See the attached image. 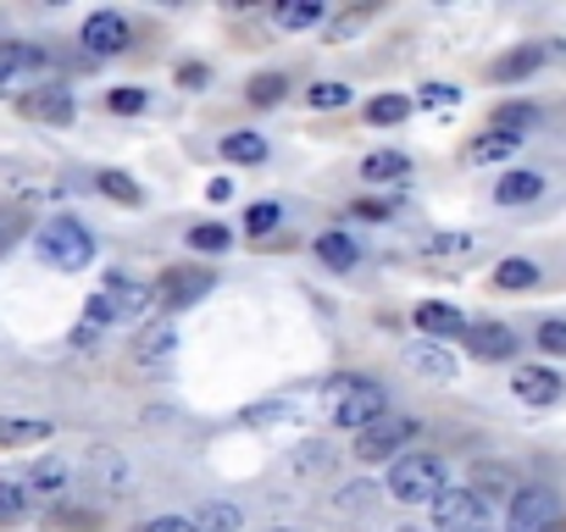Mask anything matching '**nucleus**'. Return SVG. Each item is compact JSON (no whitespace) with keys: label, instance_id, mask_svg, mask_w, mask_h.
<instances>
[{"label":"nucleus","instance_id":"f03ea898","mask_svg":"<svg viewBox=\"0 0 566 532\" xmlns=\"http://www.w3.org/2000/svg\"><path fill=\"white\" fill-rule=\"evenodd\" d=\"M328 411H334V422L339 427H373V422H384L389 416V394L373 383V377H339L334 389H328Z\"/></svg>","mask_w":566,"mask_h":532},{"label":"nucleus","instance_id":"a878e982","mask_svg":"<svg viewBox=\"0 0 566 532\" xmlns=\"http://www.w3.org/2000/svg\"><path fill=\"white\" fill-rule=\"evenodd\" d=\"M29 515V488L12 482V477H0V526H12Z\"/></svg>","mask_w":566,"mask_h":532},{"label":"nucleus","instance_id":"473e14b6","mask_svg":"<svg viewBox=\"0 0 566 532\" xmlns=\"http://www.w3.org/2000/svg\"><path fill=\"white\" fill-rule=\"evenodd\" d=\"M277 222H283V211H277L272 200H261V205H250V211H244V233H250V238H266Z\"/></svg>","mask_w":566,"mask_h":532},{"label":"nucleus","instance_id":"b1692460","mask_svg":"<svg viewBox=\"0 0 566 532\" xmlns=\"http://www.w3.org/2000/svg\"><path fill=\"white\" fill-rule=\"evenodd\" d=\"M272 18H277V29H312V23H323V0H283Z\"/></svg>","mask_w":566,"mask_h":532},{"label":"nucleus","instance_id":"9b49d317","mask_svg":"<svg viewBox=\"0 0 566 532\" xmlns=\"http://www.w3.org/2000/svg\"><path fill=\"white\" fill-rule=\"evenodd\" d=\"M467 350L478 361H505V355H516V333L505 322H467Z\"/></svg>","mask_w":566,"mask_h":532},{"label":"nucleus","instance_id":"37998d69","mask_svg":"<svg viewBox=\"0 0 566 532\" xmlns=\"http://www.w3.org/2000/svg\"><path fill=\"white\" fill-rule=\"evenodd\" d=\"M483 532H489V526H483Z\"/></svg>","mask_w":566,"mask_h":532},{"label":"nucleus","instance_id":"393cba45","mask_svg":"<svg viewBox=\"0 0 566 532\" xmlns=\"http://www.w3.org/2000/svg\"><path fill=\"white\" fill-rule=\"evenodd\" d=\"M222 156L239 161V167H255V161H266V139L261 134H228L222 139Z\"/></svg>","mask_w":566,"mask_h":532},{"label":"nucleus","instance_id":"f257e3e1","mask_svg":"<svg viewBox=\"0 0 566 532\" xmlns=\"http://www.w3.org/2000/svg\"><path fill=\"white\" fill-rule=\"evenodd\" d=\"M34 255H40L45 266H56V273H84V266L95 260V238H90L84 222L56 216V222H45V227L34 233Z\"/></svg>","mask_w":566,"mask_h":532},{"label":"nucleus","instance_id":"7c9ffc66","mask_svg":"<svg viewBox=\"0 0 566 532\" xmlns=\"http://www.w3.org/2000/svg\"><path fill=\"white\" fill-rule=\"evenodd\" d=\"M516 145L522 139H511V134H483V139H472V161H505V156H516Z\"/></svg>","mask_w":566,"mask_h":532},{"label":"nucleus","instance_id":"c85d7f7f","mask_svg":"<svg viewBox=\"0 0 566 532\" xmlns=\"http://www.w3.org/2000/svg\"><path fill=\"white\" fill-rule=\"evenodd\" d=\"M306 100H312L317 111H339V106H350V84L323 78V84H312V89H306Z\"/></svg>","mask_w":566,"mask_h":532},{"label":"nucleus","instance_id":"f3484780","mask_svg":"<svg viewBox=\"0 0 566 532\" xmlns=\"http://www.w3.org/2000/svg\"><path fill=\"white\" fill-rule=\"evenodd\" d=\"M544 194V172H505L500 183H494V200L500 205H527V200H538Z\"/></svg>","mask_w":566,"mask_h":532},{"label":"nucleus","instance_id":"a211bd4d","mask_svg":"<svg viewBox=\"0 0 566 532\" xmlns=\"http://www.w3.org/2000/svg\"><path fill=\"white\" fill-rule=\"evenodd\" d=\"M538 62H544V45H522V51H511V56L494 62V78H500V84H516V78L538 73Z\"/></svg>","mask_w":566,"mask_h":532},{"label":"nucleus","instance_id":"2f4dec72","mask_svg":"<svg viewBox=\"0 0 566 532\" xmlns=\"http://www.w3.org/2000/svg\"><path fill=\"white\" fill-rule=\"evenodd\" d=\"M172 344H178V333H172V322H156V328H150V333L139 339V361H150V366H156V361H161V355H167Z\"/></svg>","mask_w":566,"mask_h":532},{"label":"nucleus","instance_id":"a19ab883","mask_svg":"<svg viewBox=\"0 0 566 532\" xmlns=\"http://www.w3.org/2000/svg\"><path fill=\"white\" fill-rule=\"evenodd\" d=\"M361 23H367V12H356V18H339V23H334L328 34H334V40H345V34H356Z\"/></svg>","mask_w":566,"mask_h":532},{"label":"nucleus","instance_id":"2eb2a0df","mask_svg":"<svg viewBox=\"0 0 566 532\" xmlns=\"http://www.w3.org/2000/svg\"><path fill=\"white\" fill-rule=\"evenodd\" d=\"M406 361H411V372H422V377H439V383H450V377H455V355H444V344H433V339L411 344V350H406Z\"/></svg>","mask_w":566,"mask_h":532},{"label":"nucleus","instance_id":"c9c22d12","mask_svg":"<svg viewBox=\"0 0 566 532\" xmlns=\"http://www.w3.org/2000/svg\"><path fill=\"white\" fill-rule=\"evenodd\" d=\"M189 244L217 255V249H228V227H222V222H200V227H189Z\"/></svg>","mask_w":566,"mask_h":532},{"label":"nucleus","instance_id":"aec40b11","mask_svg":"<svg viewBox=\"0 0 566 532\" xmlns=\"http://www.w3.org/2000/svg\"><path fill=\"white\" fill-rule=\"evenodd\" d=\"M195 526H200V532H239L244 515H239V504H228V499H206L200 515H195Z\"/></svg>","mask_w":566,"mask_h":532},{"label":"nucleus","instance_id":"1a4fd4ad","mask_svg":"<svg viewBox=\"0 0 566 532\" xmlns=\"http://www.w3.org/2000/svg\"><path fill=\"white\" fill-rule=\"evenodd\" d=\"M18 111H23L29 123H73V89H62V84L23 89V95H18Z\"/></svg>","mask_w":566,"mask_h":532},{"label":"nucleus","instance_id":"4c0bfd02","mask_svg":"<svg viewBox=\"0 0 566 532\" xmlns=\"http://www.w3.org/2000/svg\"><path fill=\"white\" fill-rule=\"evenodd\" d=\"M478 488H483V504H489L494 493H505V488H511V477H505V471H494V466H483V471L472 477V493H478Z\"/></svg>","mask_w":566,"mask_h":532},{"label":"nucleus","instance_id":"bb28decb","mask_svg":"<svg viewBox=\"0 0 566 532\" xmlns=\"http://www.w3.org/2000/svg\"><path fill=\"white\" fill-rule=\"evenodd\" d=\"M317 255L334 266V273H345V266H356V255H361V249H356L345 233H323V238H317Z\"/></svg>","mask_w":566,"mask_h":532},{"label":"nucleus","instance_id":"4468645a","mask_svg":"<svg viewBox=\"0 0 566 532\" xmlns=\"http://www.w3.org/2000/svg\"><path fill=\"white\" fill-rule=\"evenodd\" d=\"M417 328L439 344V339H467V317L455 311V306H444V300H428V306H417Z\"/></svg>","mask_w":566,"mask_h":532},{"label":"nucleus","instance_id":"6e6552de","mask_svg":"<svg viewBox=\"0 0 566 532\" xmlns=\"http://www.w3.org/2000/svg\"><path fill=\"white\" fill-rule=\"evenodd\" d=\"M555 515H560V504L549 488H522L511 499V532H560Z\"/></svg>","mask_w":566,"mask_h":532},{"label":"nucleus","instance_id":"ea45409f","mask_svg":"<svg viewBox=\"0 0 566 532\" xmlns=\"http://www.w3.org/2000/svg\"><path fill=\"white\" fill-rule=\"evenodd\" d=\"M139 532H200L195 521H184V515H156V521H145Z\"/></svg>","mask_w":566,"mask_h":532},{"label":"nucleus","instance_id":"79ce46f5","mask_svg":"<svg viewBox=\"0 0 566 532\" xmlns=\"http://www.w3.org/2000/svg\"><path fill=\"white\" fill-rule=\"evenodd\" d=\"M400 532H428V526H400Z\"/></svg>","mask_w":566,"mask_h":532},{"label":"nucleus","instance_id":"5701e85b","mask_svg":"<svg viewBox=\"0 0 566 532\" xmlns=\"http://www.w3.org/2000/svg\"><path fill=\"white\" fill-rule=\"evenodd\" d=\"M406 172H411V161H406L400 150H378V156L361 161V178H367V183H389V178H406Z\"/></svg>","mask_w":566,"mask_h":532},{"label":"nucleus","instance_id":"58836bf2","mask_svg":"<svg viewBox=\"0 0 566 532\" xmlns=\"http://www.w3.org/2000/svg\"><path fill=\"white\" fill-rule=\"evenodd\" d=\"M538 344H544L549 355H566V322H544V328H538Z\"/></svg>","mask_w":566,"mask_h":532},{"label":"nucleus","instance_id":"7ed1b4c3","mask_svg":"<svg viewBox=\"0 0 566 532\" xmlns=\"http://www.w3.org/2000/svg\"><path fill=\"white\" fill-rule=\"evenodd\" d=\"M444 488H450V471H444L439 455H400L389 466V493L400 504H433Z\"/></svg>","mask_w":566,"mask_h":532},{"label":"nucleus","instance_id":"9d476101","mask_svg":"<svg viewBox=\"0 0 566 532\" xmlns=\"http://www.w3.org/2000/svg\"><path fill=\"white\" fill-rule=\"evenodd\" d=\"M45 51L40 45H0V95L7 89H18V84H29L34 73H45Z\"/></svg>","mask_w":566,"mask_h":532},{"label":"nucleus","instance_id":"423d86ee","mask_svg":"<svg viewBox=\"0 0 566 532\" xmlns=\"http://www.w3.org/2000/svg\"><path fill=\"white\" fill-rule=\"evenodd\" d=\"M433 532H483V493H472V488H444L433 504Z\"/></svg>","mask_w":566,"mask_h":532},{"label":"nucleus","instance_id":"f8f14e48","mask_svg":"<svg viewBox=\"0 0 566 532\" xmlns=\"http://www.w3.org/2000/svg\"><path fill=\"white\" fill-rule=\"evenodd\" d=\"M84 45H90L95 56H117V51L128 45V23H123V12H95V18L84 23Z\"/></svg>","mask_w":566,"mask_h":532},{"label":"nucleus","instance_id":"6ab92c4d","mask_svg":"<svg viewBox=\"0 0 566 532\" xmlns=\"http://www.w3.org/2000/svg\"><path fill=\"white\" fill-rule=\"evenodd\" d=\"M23 488H29V499H56V493L67 488V466H62V460H40Z\"/></svg>","mask_w":566,"mask_h":532},{"label":"nucleus","instance_id":"f704fd0d","mask_svg":"<svg viewBox=\"0 0 566 532\" xmlns=\"http://www.w3.org/2000/svg\"><path fill=\"white\" fill-rule=\"evenodd\" d=\"M455 100H461V89H455V84H428V89L417 95V106H422V111H450Z\"/></svg>","mask_w":566,"mask_h":532},{"label":"nucleus","instance_id":"412c9836","mask_svg":"<svg viewBox=\"0 0 566 532\" xmlns=\"http://www.w3.org/2000/svg\"><path fill=\"white\" fill-rule=\"evenodd\" d=\"M533 123H538V111H533L527 100H505V106L494 111V134H511V139H527Z\"/></svg>","mask_w":566,"mask_h":532},{"label":"nucleus","instance_id":"39448f33","mask_svg":"<svg viewBox=\"0 0 566 532\" xmlns=\"http://www.w3.org/2000/svg\"><path fill=\"white\" fill-rule=\"evenodd\" d=\"M411 438H417V422H411V416H384V422H373V427L356 433V460L378 466V460L400 455Z\"/></svg>","mask_w":566,"mask_h":532},{"label":"nucleus","instance_id":"cd10ccee","mask_svg":"<svg viewBox=\"0 0 566 532\" xmlns=\"http://www.w3.org/2000/svg\"><path fill=\"white\" fill-rule=\"evenodd\" d=\"M411 106H417V100H406V95H378V100L367 106V123H378V128L406 123V117H411Z\"/></svg>","mask_w":566,"mask_h":532},{"label":"nucleus","instance_id":"72a5a7b5","mask_svg":"<svg viewBox=\"0 0 566 532\" xmlns=\"http://www.w3.org/2000/svg\"><path fill=\"white\" fill-rule=\"evenodd\" d=\"M101 194L106 200H123V205H139V183L123 178V172H101Z\"/></svg>","mask_w":566,"mask_h":532},{"label":"nucleus","instance_id":"e433bc0d","mask_svg":"<svg viewBox=\"0 0 566 532\" xmlns=\"http://www.w3.org/2000/svg\"><path fill=\"white\" fill-rule=\"evenodd\" d=\"M106 106H112L117 117H134V111H145V89H112Z\"/></svg>","mask_w":566,"mask_h":532},{"label":"nucleus","instance_id":"0eeeda50","mask_svg":"<svg viewBox=\"0 0 566 532\" xmlns=\"http://www.w3.org/2000/svg\"><path fill=\"white\" fill-rule=\"evenodd\" d=\"M200 295H211V266H167L161 284H156L161 311H184V306H195Z\"/></svg>","mask_w":566,"mask_h":532},{"label":"nucleus","instance_id":"dca6fc26","mask_svg":"<svg viewBox=\"0 0 566 532\" xmlns=\"http://www.w3.org/2000/svg\"><path fill=\"white\" fill-rule=\"evenodd\" d=\"M51 422L40 416H0V449H23V444H45Z\"/></svg>","mask_w":566,"mask_h":532},{"label":"nucleus","instance_id":"4be33fe9","mask_svg":"<svg viewBox=\"0 0 566 532\" xmlns=\"http://www.w3.org/2000/svg\"><path fill=\"white\" fill-rule=\"evenodd\" d=\"M533 284H538V266L527 255H511L494 266V289H533Z\"/></svg>","mask_w":566,"mask_h":532},{"label":"nucleus","instance_id":"ddd939ff","mask_svg":"<svg viewBox=\"0 0 566 532\" xmlns=\"http://www.w3.org/2000/svg\"><path fill=\"white\" fill-rule=\"evenodd\" d=\"M511 394L527 400V405H555V400H560V377H555L549 366H522V372L511 377Z\"/></svg>","mask_w":566,"mask_h":532},{"label":"nucleus","instance_id":"20e7f679","mask_svg":"<svg viewBox=\"0 0 566 532\" xmlns=\"http://www.w3.org/2000/svg\"><path fill=\"white\" fill-rule=\"evenodd\" d=\"M145 311H150V289H145L139 278H106V289H101V295H90V306H84L90 328L134 322V317H145Z\"/></svg>","mask_w":566,"mask_h":532},{"label":"nucleus","instance_id":"c756f323","mask_svg":"<svg viewBox=\"0 0 566 532\" xmlns=\"http://www.w3.org/2000/svg\"><path fill=\"white\" fill-rule=\"evenodd\" d=\"M283 95H290V78H283V73H261V78H250V106H277Z\"/></svg>","mask_w":566,"mask_h":532}]
</instances>
